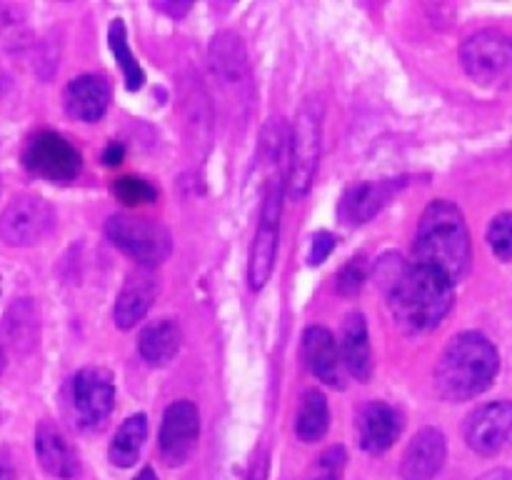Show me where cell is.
Wrapping results in <instances>:
<instances>
[{
	"label": "cell",
	"mask_w": 512,
	"mask_h": 480,
	"mask_svg": "<svg viewBox=\"0 0 512 480\" xmlns=\"http://www.w3.org/2000/svg\"><path fill=\"white\" fill-rule=\"evenodd\" d=\"M375 278L388 295L393 318L405 333H428L443 323L455 303V283L438 270L388 253L375 265Z\"/></svg>",
	"instance_id": "6da1fadb"
},
{
	"label": "cell",
	"mask_w": 512,
	"mask_h": 480,
	"mask_svg": "<svg viewBox=\"0 0 512 480\" xmlns=\"http://www.w3.org/2000/svg\"><path fill=\"white\" fill-rule=\"evenodd\" d=\"M470 233L463 213L450 200H433L415 233V263L438 270L458 283L470 270Z\"/></svg>",
	"instance_id": "7a4b0ae2"
},
{
	"label": "cell",
	"mask_w": 512,
	"mask_h": 480,
	"mask_svg": "<svg viewBox=\"0 0 512 480\" xmlns=\"http://www.w3.org/2000/svg\"><path fill=\"white\" fill-rule=\"evenodd\" d=\"M500 358L483 333H460L445 345L435 365V388L445 400H470L485 393L498 375Z\"/></svg>",
	"instance_id": "3957f363"
},
{
	"label": "cell",
	"mask_w": 512,
	"mask_h": 480,
	"mask_svg": "<svg viewBox=\"0 0 512 480\" xmlns=\"http://www.w3.org/2000/svg\"><path fill=\"white\" fill-rule=\"evenodd\" d=\"M320 138H323V103L320 98H308L295 113L293 130H290V158L285 183L295 198L308 193L313 185L320 160Z\"/></svg>",
	"instance_id": "277c9868"
},
{
	"label": "cell",
	"mask_w": 512,
	"mask_h": 480,
	"mask_svg": "<svg viewBox=\"0 0 512 480\" xmlns=\"http://www.w3.org/2000/svg\"><path fill=\"white\" fill-rule=\"evenodd\" d=\"M105 235L143 268H155L170 255V233L155 220L128 213L110 215L105 220Z\"/></svg>",
	"instance_id": "5b68a950"
},
{
	"label": "cell",
	"mask_w": 512,
	"mask_h": 480,
	"mask_svg": "<svg viewBox=\"0 0 512 480\" xmlns=\"http://www.w3.org/2000/svg\"><path fill=\"white\" fill-rule=\"evenodd\" d=\"M465 73L480 85H500L512 78V38L500 30H480L460 48Z\"/></svg>",
	"instance_id": "8992f818"
},
{
	"label": "cell",
	"mask_w": 512,
	"mask_h": 480,
	"mask_svg": "<svg viewBox=\"0 0 512 480\" xmlns=\"http://www.w3.org/2000/svg\"><path fill=\"white\" fill-rule=\"evenodd\" d=\"M23 163L38 178L53 180V183H70L80 175L83 155L63 135L53 133V130H40L25 143Z\"/></svg>",
	"instance_id": "52a82bcc"
},
{
	"label": "cell",
	"mask_w": 512,
	"mask_h": 480,
	"mask_svg": "<svg viewBox=\"0 0 512 480\" xmlns=\"http://www.w3.org/2000/svg\"><path fill=\"white\" fill-rule=\"evenodd\" d=\"M55 228V213L38 195H15L0 215V235L8 245H35Z\"/></svg>",
	"instance_id": "ba28073f"
},
{
	"label": "cell",
	"mask_w": 512,
	"mask_h": 480,
	"mask_svg": "<svg viewBox=\"0 0 512 480\" xmlns=\"http://www.w3.org/2000/svg\"><path fill=\"white\" fill-rule=\"evenodd\" d=\"M70 405L80 428H100L113 413L115 385L105 370L85 368L70 380Z\"/></svg>",
	"instance_id": "9c48e42d"
},
{
	"label": "cell",
	"mask_w": 512,
	"mask_h": 480,
	"mask_svg": "<svg viewBox=\"0 0 512 480\" xmlns=\"http://www.w3.org/2000/svg\"><path fill=\"white\" fill-rule=\"evenodd\" d=\"M200 435V413L193 400H175L168 405L160 425V458L170 468H178L193 455Z\"/></svg>",
	"instance_id": "30bf717a"
},
{
	"label": "cell",
	"mask_w": 512,
	"mask_h": 480,
	"mask_svg": "<svg viewBox=\"0 0 512 480\" xmlns=\"http://www.w3.org/2000/svg\"><path fill=\"white\" fill-rule=\"evenodd\" d=\"M465 443L480 455H495L505 448L512 438V403L510 400H495V403L480 405L468 415L463 425Z\"/></svg>",
	"instance_id": "8fae6325"
},
{
	"label": "cell",
	"mask_w": 512,
	"mask_h": 480,
	"mask_svg": "<svg viewBox=\"0 0 512 480\" xmlns=\"http://www.w3.org/2000/svg\"><path fill=\"white\" fill-rule=\"evenodd\" d=\"M405 185L403 178L398 180H378V183H358L345 190L340 200L338 218L340 223L358 228V225L370 223L385 205L390 203L395 193Z\"/></svg>",
	"instance_id": "7c38bea8"
},
{
	"label": "cell",
	"mask_w": 512,
	"mask_h": 480,
	"mask_svg": "<svg viewBox=\"0 0 512 480\" xmlns=\"http://www.w3.org/2000/svg\"><path fill=\"white\" fill-rule=\"evenodd\" d=\"M400 430H403L400 413L393 408V405L383 403V400L365 403L363 410L358 413L360 448L368 450V453L380 455L385 453V450L393 448Z\"/></svg>",
	"instance_id": "4fadbf2b"
},
{
	"label": "cell",
	"mask_w": 512,
	"mask_h": 480,
	"mask_svg": "<svg viewBox=\"0 0 512 480\" xmlns=\"http://www.w3.org/2000/svg\"><path fill=\"white\" fill-rule=\"evenodd\" d=\"M445 455H448L445 435L438 428H423L410 440L403 455V465H400L403 480H433L443 468Z\"/></svg>",
	"instance_id": "5bb4252c"
},
{
	"label": "cell",
	"mask_w": 512,
	"mask_h": 480,
	"mask_svg": "<svg viewBox=\"0 0 512 480\" xmlns=\"http://www.w3.org/2000/svg\"><path fill=\"white\" fill-rule=\"evenodd\" d=\"M155 298H158V278L148 268L130 273L125 285L120 288V295L113 308V318L118 328L128 330L135 323H140L150 310V305L155 303Z\"/></svg>",
	"instance_id": "9a60e30c"
},
{
	"label": "cell",
	"mask_w": 512,
	"mask_h": 480,
	"mask_svg": "<svg viewBox=\"0 0 512 480\" xmlns=\"http://www.w3.org/2000/svg\"><path fill=\"white\" fill-rule=\"evenodd\" d=\"M63 100L70 118L95 123V120L103 118L110 105V85L103 75H78L68 83Z\"/></svg>",
	"instance_id": "2e32d148"
},
{
	"label": "cell",
	"mask_w": 512,
	"mask_h": 480,
	"mask_svg": "<svg viewBox=\"0 0 512 480\" xmlns=\"http://www.w3.org/2000/svg\"><path fill=\"white\" fill-rule=\"evenodd\" d=\"M35 453L45 473L60 480H73L80 475V458L63 433L53 423H40L35 430Z\"/></svg>",
	"instance_id": "e0dca14e"
},
{
	"label": "cell",
	"mask_w": 512,
	"mask_h": 480,
	"mask_svg": "<svg viewBox=\"0 0 512 480\" xmlns=\"http://www.w3.org/2000/svg\"><path fill=\"white\" fill-rule=\"evenodd\" d=\"M303 355L310 373L328 385H343V363L333 333L323 325H310L303 335Z\"/></svg>",
	"instance_id": "ac0fdd59"
},
{
	"label": "cell",
	"mask_w": 512,
	"mask_h": 480,
	"mask_svg": "<svg viewBox=\"0 0 512 480\" xmlns=\"http://www.w3.org/2000/svg\"><path fill=\"white\" fill-rule=\"evenodd\" d=\"M340 353H343L345 368L355 380H368L373 373V350H370L368 323L363 313H350L340 333Z\"/></svg>",
	"instance_id": "d6986e66"
},
{
	"label": "cell",
	"mask_w": 512,
	"mask_h": 480,
	"mask_svg": "<svg viewBox=\"0 0 512 480\" xmlns=\"http://www.w3.org/2000/svg\"><path fill=\"white\" fill-rule=\"evenodd\" d=\"M278 240L280 220L260 218L258 233H255L253 245H250L248 260V283L253 290H263L265 283L273 278L275 258H278Z\"/></svg>",
	"instance_id": "ffe728a7"
},
{
	"label": "cell",
	"mask_w": 512,
	"mask_h": 480,
	"mask_svg": "<svg viewBox=\"0 0 512 480\" xmlns=\"http://www.w3.org/2000/svg\"><path fill=\"white\" fill-rule=\"evenodd\" d=\"M180 343H183L180 325L168 318L148 325L138 338L140 355H143L150 365H168L170 360L178 355Z\"/></svg>",
	"instance_id": "44dd1931"
},
{
	"label": "cell",
	"mask_w": 512,
	"mask_h": 480,
	"mask_svg": "<svg viewBox=\"0 0 512 480\" xmlns=\"http://www.w3.org/2000/svg\"><path fill=\"white\" fill-rule=\"evenodd\" d=\"M145 438H148V418H145L143 413L130 415V418L120 425L118 433L113 435V440H110V463L118 465V468H130V465H135V460L140 458V450H143Z\"/></svg>",
	"instance_id": "7402d4cb"
},
{
	"label": "cell",
	"mask_w": 512,
	"mask_h": 480,
	"mask_svg": "<svg viewBox=\"0 0 512 480\" xmlns=\"http://www.w3.org/2000/svg\"><path fill=\"white\" fill-rule=\"evenodd\" d=\"M330 425V410H328V398H325L320 390H308V393L300 398L298 415H295V433L303 443H318L325 433H328Z\"/></svg>",
	"instance_id": "603a6c76"
},
{
	"label": "cell",
	"mask_w": 512,
	"mask_h": 480,
	"mask_svg": "<svg viewBox=\"0 0 512 480\" xmlns=\"http://www.w3.org/2000/svg\"><path fill=\"white\" fill-rule=\"evenodd\" d=\"M213 65L228 83H240L248 75V58H245L243 40L235 33H220L213 38Z\"/></svg>",
	"instance_id": "cb8c5ba5"
},
{
	"label": "cell",
	"mask_w": 512,
	"mask_h": 480,
	"mask_svg": "<svg viewBox=\"0 0 512 480\" xmlns=\"http://www.w3.org/2000/svg\"><path fill=\"white\" fill-rule=\"evenodd\" d=\"M108 43H110V53L115 55V63H120L125 75V88L128 90H140L145 83V73L140 68L138 58L130 53L128 45V30H125L123 20H113L108 28Z\"/></svg>",
	"instance_id": "d4e9b609"
},
{
	"label": "cell",
	"mask_w": 512,
	"mask_h": 480,
	"mask_svg": "<svg viewBox=\"0 0 512 480\" xmlns=\"http://www.w3.org/2000/svg\"><path fill=\"white\" fill-rule=\"evenodd\" d=\"M345 463H348L345 448L343 445H333V448L323 450V453L313 460V465H310L308 473L303 475V480H343Z\"/></svg>",
	"instance_id": "484cf974"
},
{
	"label": "cell",
	"mask_w": 512,
	"mask_h": 480,
	"mask_svg": "<svg viewBox=\"0 0 512 480\" xmlns=\"http://www.w3.org/2000/svg\"><path fill=\"white\" fill-rule=\"evenodd\" d=\"M113 193L115 198L123 200L125 205H143V203H153L158 198V190L153 188L150 183L140 178H120L113 183Z\"/></svg>",
	"instance_id": "4316f807"
},
{
	"label": "cell",
	"mask_w": 512,
	"mask_h": 480,
	"mask_svg": "<svg viewBox=\"0 0 512 480\" xmlns=\"http://www.w3.org/2000/svg\"><path fill=\"white\" fill-rule=\"evenodd\" d=\"M488 243L500 260H512V213L495 215L488 228Z\"/></svg>",
	"instance_id": "83f0119b"
},
{
	"label": "cell",
	"mask_w": 512,
	"mask_h": 480,
	"mask_svg": "<svg viewBox=\"0 0 512 480\" xmlns=\"http://www.w3.org/2000/svg\"><path fill=\"white\" fill-rule=\"evenodd\" d=\"M365 278H368V265H365L363 255H358V258L348 260L345 268L338 273L335 290H338L340 295H355L360 293V288H363Z\"/></svg>",
	"instance_id": "f1b7e54d"
},
{
	"label": "cell",
	"mask_w": 512,
	"mask_h": 480,
	"mask_svg": "<svg viewBox=\"0 0 512 480\" xmlns=\"http://www.w3.org/2000/svg\"><path fill=\"white\" fill-rule=\"evenodd\" d=\"M333 250H335V235L320 230V233L313 235V245H310L308 263L310 265H323L325 260H328V255L333 253Z\"/></svg>",
	"instance_id": "f546056e"
},
{
	"label": "cell",
	"mask_w": 512,
	"mask_h": 480,
	"mask_svg": "<svg viewBox=\"0 0 512 480\" xmlns=\"http://www.w3.org/2000/svg\"><path fill=\"white\" fill-rule=\"evenodd\" d=\"M268 468H270V455H268V448L263 445V448L253 455V463H250L248 478L245 480H268Z\"/></svg>",
	"instance_id": "4dcf8cb0"
},
{
	"label": "cell",
	"mask_w": 512,
	"mask_h": 480,
	"mask_svg": "<svg viewBox=\"0 0 512 480\" xmlns=\"http://www.w3.org/2000/svg\"><path fill=\"white\" fill-rule=\"evenodd\" d=\"M103 163L105 165H120L123 163V145L120 143H110L103 153Z\"/></svg>",
	"instance_id": "1f68e13d"
},
{
	"label": "cell",
	"mask_w": 512,
	"mask_h": 480,
	"mask_svg": "<svg viewBox=\"0 0 512 480\" xmlns=\"http://www.w3.org/2000/svg\"><path fill=\"white\" fill-rule=\"evenodd\" d=\"M0 480H15V468L8 450H0Z\"/></svg>",
	"instance_id": "d6a6232c"
},
{
	"label": "cell",
	"mask_w": 512,
	"mask_h": 480,
	"mask_svg": "<svg viewBox=\"0 0 512 480\" xmlns=\"http://www.w3.org/2000/svg\"><path fill=\"white\" fill-rule=\"evenodd\" d=\"M160 8H163L165 13H170V15H185L190 10V3H183V5H165V3H160Z\"/></svg>",
	"instance_id": "836d02e7"
},
{
	"label": "cell",
	"mask_w": 512,
	"mask_h": 480,
	"mask_svg": "<svg viewBox=\"0 0 512 480\" xmlns=\"http://www.w3.org/2000/svg\"><path fill=\"white\" fill-rule=\"evenodd\" d=\"M480 480H512L510 470H493V473H485Z\"/></svg>",
	"instance_id": "e575fe53"
},
{
	"label": "cell",
	"mask_w": 512,
	"mask_h": 480,
	"mask_svg": "<svg viewBox=\"0 0 512 480\" xmlns=\"http://www.w3.org/2000/svg\"><path fill=\"white\" fill-rule=\"evenodd\" d=\"M8 88H10V78H8V73H5V70L0 68V98H3V95L8 93Z\"/></svg>",
	"instance_id": "d590c367"
},
{
	"label": "cell",
	"mask_w": 512,
	"mask_h": 480,
	"mask_svg": "<svg viewBox=\"0 0 512 480\" xmlns=\"http://www.w3.org/2000/svg\"><path fill=\"white\" fill-rule=\"evenodd\" d=\"M135 480H158V475H155L153 468H143L138 475H135Z\"/></svg>",
	"instance_id": "8d00e7d4"
},
{
	"label": "cell",
	"mask_w": 512,
	"mask_h": 480,
	"mask_svg": "<svg viewBox=\"0 0 512 480\" xmlns=\"http://www.w3.org/2000/svg\"><path fill=\"white\" fill-rule=\"evenodd\" d=\"M5 370V353H3V348H0V373H3Z\"/></svg>",
	"instance_id": "74e56055"
}]
</instances>
